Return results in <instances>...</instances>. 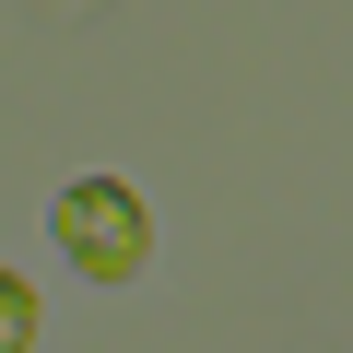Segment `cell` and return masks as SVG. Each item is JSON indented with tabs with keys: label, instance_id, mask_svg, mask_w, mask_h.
<instances>
[{
	"label": "cell",
	"instance_id": "1",
	"mask_svg": "<svg viewBox=\"0 0 353 353\" xmlns=\"http://www.w3.org/2000/svg\"><path fill=\"white\" fill-rule=\"evenodd\" d=\"M48 236H59V259H71V271H94V283H130V271L153 259V212L118 189V176L59 189V201H48Z\"/></svg>",
	"mask_w": 353,
	"mask_h": 353
},
{
	"label": "cell",
	"instance_id": "2",
	"mask_svg": "<svg viewBox=\"0 0 353 353\" xmlns=\"http://www.w3.org/2000/svg\"><path fill=\"white\" fill-rule=\"evenodd\" d=\"M36 341V294H24V271H0V353H24Z\"/></svg>",
	"mask_w": 353,
	"mask_h": 353
}]
</instances>
